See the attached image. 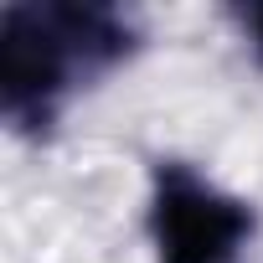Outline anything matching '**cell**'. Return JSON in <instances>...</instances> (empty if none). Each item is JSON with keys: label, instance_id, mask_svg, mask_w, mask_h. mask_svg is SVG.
<instances>
[{"label": "cell", "instance_id": "6da1fadb", "mask_svg": "<svg viewBox=\"0 0 263 263\" xmlns=\"http://www.w3.org/2000/svg\"><path fill=\"white\" fill-rule=\"evenodd\" d=\"M140 52V31L119 6L26 0L0 11V119L11 135L42 140L62 108Z\"/></svg>", "mask_w": 263, "mask_h": 263}, {"label": "cell", "instance_id": "7a4b0ae2", "mask_svg": "<svg viewBox=\"0 0 263 263\" xmlns=\"http://www.w3.org/2000/svg\"><path fill=\"white\" fill-rule=\"evenodd\" d=\"M145 232L155 263H242L258 232V212L191 160H155Z\"/></svg>", "mask_w": 263, "mask_h": 263}, {"label": "cell", "instance_id": "3957f363", "mask_svg": "<svg viewBox=\"0 0 263 263\" xmlns=\"http://www.w3.org/2000/svg\"><path fill=\"white\" fill-rule=\"evenodd\" d=\"M237 21H242V36H248V52H253V62L263 67V6H248V11H237Z\"/></svg>", "mask_w": 263, "mask_h": 263}]
</instances>
